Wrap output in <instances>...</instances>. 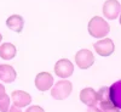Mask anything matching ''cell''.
<instances>
[{"mask_svg":"<svg viewBox=\"0 0 121 112\" xmlns=\"http://www.w3.org/2000/svg\"><path fill=\"white\" fill-rule=\"evenodd\" d=\"M74 72V66L67 58H62L55 65V73L59 78H69Z\"/></svg>","mask_w":121,"mask_h":112,"instance_id":"277c9868","label":"cell"},{"mask_svg":"<svg viewBox=\"0 0 121 112\" xmlns=\"http://www.w3.org/2000/svg\"><path fill=\"white\" fill-rule=\"evenodd\" d=\"M7 112H22V111H21V108H19V107H17V106L13 105L12 107H10V108H9Z\"/></svg>","mask_w":121,"mask_h":112,"instance_id":"ac0fdd59","label":"cell"},{"mask_svg":"<svg viewBox=\"0 0 121 112\" xmlns=\"http://www.w3.org/2000/svg\"><path fill=\"white\" fill-rule=\"evenodd\" d=\"M11 99L13 101V105L17 107H26L28 106L30 102H32V97L28 93L22 90H13L11 94Z\"/></svg>","mask_w":121,"mask_h":112,"instance_id":"ba28073f","label":"cell"},{"mask_svg":"<svg viewBox=\"0 0 121 112\" xmlns=\"http://www.w3.org/2000/svg\"><path fill=\"white\" fill-rule=\"evenodd\" d=\"M80 100L86 106H96L97 104V91H95L92 88H85L80 91Z\"/></svg>","mask_w":121,"mask_h":112,"instance_id":"9c48e42d","label":"cell"},{"mask_svg":"<svg viewBox=\"0 0 121 112\" xmlns=\"http://www.w3.org/2000/svg\"><path fill=\"white\" fill-rule=\"evenodd\" d=\"M10 108V97L7 95L0 99V112H7Z\"/></svg>","mask_w":121,"mask_h":112,"instance_id":"9a60e30c","label":"cell"},{"mask_svg":"<svg viewBox=\"0 0 121 112\" xmlns=\"http://www.w3.org/2000/svg\"><path fill=\"white\" fill-rule=\"evenodd\" d=\"M109 32H110V26L102 17L95 16L88 22V33L93 38H97V39L104 38L108 35Z\"/></svg>","mask_w":121,"mask_h":112,"instance_id":"6da1fadb","label":"cell"},{"mask_svg":"<svg viewBox=\"0 0 121 112\" xmlns=\"http://www.w3.org/2000/svg\"><path fill=\"white\" fill-rule=\"evenodd\" d=\"M17 49L11 43H5L0 46V57L4 60H11L16 56Z\"/></svg>","mask_w":121,"mask_h":112,"instance_id":"4fadbf2b","label":"cell"},{"mask_svg":"<svg viewBox=\"0 0 121 112\" xmlns=\"http://www.w3.org/2000/svg\"><path fill=\"white\" fill-rule=\"evenodd\" d=\"M5 95H6L5 88H4V85H3V84H0V99H1L3 96H5Z\"/></svg>","mask_w":121,"mask_h":112,"instance_id":"d6986e66","label":"cell"},{"mask_svg":"<svg viewBox=\"0 0 121 112\" xmlns=\"http://www.w3.org/2000/svg\"><path fill=\"white\" fill-rule=\"evenodd\" d=\"M1 40H3V35L0 34V43H1Z\"/></svg>","mask_w":121,"mask_h":112,"instance_id":"ffe728a7","label":"cell"},{"mask_svg":"<svg viewBox=\"0 0 121 112\" xmlns=\"http://www.w3.org/2000/svg\"><path fill=\"white\" fill-rule=\"evenodd\" d=\"M26 112H45L43 107H40V106H30L27 108Z\"/></svg>","mask_w":121,"mask_h":112,"instance_id":"2e32d148","label":"cell"},{"mask_svg":"<svg viewBox=\"0 0 121 112\" xmlns=\"http://www.w3.org/2000/svg\"><path fill=\"white\" fill-rule=\"evenodd\" d=\"M121 11V5L117 0H107L103 5V15L108 19H115Z\"/></svg>","mask_w":121,"mask_h":112,"instance_id":"8992f818","label":"cell"},{"mask_svg":"<svg viewBox=\"0 0 121 112\" xmlns=\"http://www.w3.org/2000/svg\"><path fill=\"white\" fill-rule=\"evenodd\" d=\"M17 73L12 66L10 65H0V79L5 83H12L16 79Z\"/></svg>","mask_w":121,"mask_h":112,"instance_id":"8fae6325","label":"cell"},{"mask_svg":"<svg viewBox=\"0 0 121 112\" xmlns=\"http://www.w3.org/2000/svg\"><path fill=\"white\" fill-rule=\"evenodd\" d=\"M120 24H121V16H120Z\"/></svg>","mask_w":121,"mask_h":112,"instance_id":"44dd1931","label":"cell"},{"mask_svg":"<svg viewBox=\"0 0 121 112\" xmlns=\"http://www.w3.org/2000/svg\"><path fill=\"white\" fill-rule=\"evenodd\" d=\"M53 85V77L48 72H41L39 73L35 78V87L40 91H46L51 89Z\"/></svg>","mask_w":121,"mask_h":112,"instance_id":"52a82bcc","label":"cell"},{"mask_svg":"<svg viewBox=\"0 0 121 112\" xmlns=\"http://www.w3.org/2000/svg\"><path fill=\"white\" fill-rule=\"evenodd\" d=\"M6 26L11 30H13V32L21 33L23 29V26H24V19L19 15H12L6 19Z\"/></svg>","mask_w":121,"mask_h":112,"instance_id":"7c38bea8","label":"cell"},{"mask_svg":"<svg viewBox=\"0 0 121 112\" xmlns=\"http://www.w3.org/2000/svg\"><path fill=\"white\" fill-rule=\"evenodd\" d=\"M109 99L119 110H121V80L109 87Z\"/></svg>","mask_w":121,"mask_h":112,"instance_id":"30bf717a","label":"cell"},{"mask_svg":"<svg viewBox=\"0 0 121 112\" xmlns=\"http://www.w3.org/2000/svg\"><path fill=\"white\" fill-rule=\"evenodd\" d=\"M93 48L96 50V53L100 56H110L115 50V45L113 43V40L109 38L98 40L97 43H95Z\"/></svg>","mask_w":121,"mask_h":112,"instance_id":"5b68a950","label":"cell"},{"mask_svg":"<svg viewBox=\"0 0 121 112\" xmlns=\"http://www.w3.org/2000/svg\"><path fill=\"white\" fill-rule=\"evenodd\" d=\"M73 90V85L69 80H59L51 89V96L56 100L67 99Z\"/></svg>","mask_w":121,"mask_h":112,"instance_id":"7a4b0ae2","label":"cell"},{"mask_svg":"<svg viewBox=\"0 0 121 112\" xmlns=\"http://www.w3.org/2000/svg\"><path fill=\"white\" fill-rule=\"evenodd\" d=\"M100 102V110H102L103 112H121L112 101H110V99H105V100H102L99 101Z\"/></svg>","mask_w":121,"mask_h":112,"instance_id":"5bb4252c","label":"cell"},{"mask_svg":"<svg viewBox=\"0 0 121 112\" xmlns=\"http://www.w3.org/2000/svg\"><path fill=\"white\" fill-rule=\"evenodd\" d=\"M75 62L81 69H87L95 62V56L92 51H90L87 49H82L76 53L75 55Z\"/></svg>","mask_w":121,"mask_h":112,"instance_id":"3957f363","label":"cell"},{"mask_svg":"<svg viewBox=\"0 0 121 112\" xmlns=\"http://www.w3.org/2000/svg\"><path fill=\"white\" fill-rule=\"evenodd\" d=\"M87 112H103V111L98 107H96V106H91V107H88Z\"/></svg>","mask_w":121,"mask_h":112,"instance_id":"e0dca14e","label":"cell"}]
</instances>
